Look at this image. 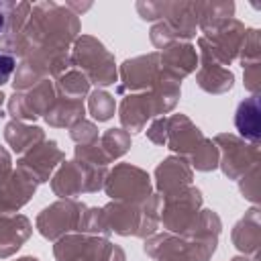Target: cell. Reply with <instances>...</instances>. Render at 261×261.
<instances>
[{"instance_id":"1","label":"cell","mask_w":261,"mask_h":261,"mask_svg":"<svg viewBox=\"0 0 261 261\" xmlns=\"http://www.w3.org/2000/svg\"><path fill=\"white\" fill-rule=\"evenodd\" d=\"M104 175L106 167H98L75 157V161L61 165V169L51 179V188L59 198H75L84 192H98L102 188Z\"/></svg>"},{"instance_id":"2","label":"cell","mask_w":261,"mask_h":261,"mask_svg":"<svg viewBox=\"0 0 261 261\" xmlns=\"http://www.w3.org/2000/svg\"><path fill=\"white\" fill-rule=\"evenodd\" d=\"M71 61L80 69H84V75H86V80L90 84L110 86V84L116 82L114 57L94 37H82V39H77Z\"/></svg>"},{"instance_id":"3","label":"cell","mask_w":261,"mask_h":261,"mask_svg":"<svg viewBox=\"0 0 261 261\" xmlns=\"http://www.w3.org/2000/svg\"><path fill=\"white\" fill-rule=\"evenodd\" d=\"M59 261H124L120 247L96 237H63L55 245Z\"/></svg>"},{"instance_id":"4","label":"cell","mask_w":261,"mask_h":261,"mask_svg":"<svg viewBox=\"0 0 261 261\" xmlns=\"http://www.w3.org/2000/svg\"><path fill=\"white\" fill-rule=\"evenodd\" d=\"M106 194L112 200L128 204H143L153 196L149 175L143 169L126 163L112 169V173L106 179Z\"/></svg>"},{"instance_id":"5","label":"cell","mask_w":261,"mask_h":261,"mask_svg":"<svg viewBox=\"0 0 261 261\" xmlns=\"http://www.w3.org/2000/svg\"><path fill=\"white\" fill-rule=\"evenodd\" d=\"M82 210H86V206L80 202H73V200L55 202L39 214L37 228L45 239L55 241L69 230H80V222L84 216Z\"/></svg>"},{"instance_id":"6","label":"cell","mask_w":261,"mask_h":261,"mask_svg":"<svg viewBox=\"0 0 261 261\" xmlns=\"http://www.w3.org/2000/svg\"><path fill=\"white\" fill-rule=\"evenodd\" d=\"M214 145L220 147L222 159L218 161L224 175L230 179L245 177L249 169H253L259 161V149L253 145H247L243 139H237L234 135H218L214 139Z\"/></svg>"},{"instance_id":"7","label":"cell","mask_w":261,"mask_h":261,"mask_svg":"<svg viewBox=\"0 0 261 261\" xmlns=\"http://www.w3.org/2000/svg\"><path fill=\"white\" fill-rule=\"evenodd\" d=\"M55 98L57 96L53 84L43 80L27 92H14V96L8 100V112L18 120H35L41 114H47Z\"/></svg>"},{"instance_id":"8","label":"cell","mask_w":261,"mask_h":261,"mask_svg":"<svg viewBox=\"0 0 261 261\" xmlns=\"http://www.w3.org/2000/svg\"><path fill=\"white\" fill-rule=\"evenodd\" d=\"M161 75V65H159V53H149L141 55L135 59H126L120 69L122 84L118 86V92L122 94L124 90H147L157 84Z\"/></svg>"},{"instance_id":"9","label":"cell","mask_w":261,"mask_h":261,"mask_svg":"<svg viewBox=\"0 0 261 261\" xmlns=\"http://www.w3.org/2000/svg\"><path fill=\"white\" fill-rule=\"evenodd\" d=\"M63 159V153L57 149L55 141H45L39 147H33L29 155H24L18 161V171H22L31 181L43 184L49 179V173L55 169V165Z\"/></svg>"},{"instance_id":"10","label":"cell","mask_w":261,"mask_h":261,"mask_svg":"<svg viewBox=\"0 0 261 261\" xmlns=\"http://www.w3.org/2000/svg\"><path fill=\"white\" fill-rule=\"evenodd\" d=\"M204 139L206 137L200 133V128L194 126L190 118H186L184 114H175L167 118L165 143L169 145L171 151H177L184 157H192L198 151V147L204 143Z\"/></svg>"},{"instance_id":"11","label":"cell","mask_w":261,"mask_h":261,"mask_svg":"<svg viewBox=\"0 0 261 261\" xmlns=\"http://www.w3.org/2000/svg\"><path fill=\"white\" fill-rule=\"evenodd\" d=\"M37 184L31 181L22 171L6 173L0 179V212H14L24 206L35 194Z\"/></svg>"},{"instance_id":"12","label":"cell","mask_w":261,"mask_h":261,"mask_svg":"<svg viewBox=\"0 0 261 261\" xmlns=\"http://www.w3.org/2000/svg\"><path fill=\"white\" fill-rule=\"evenodd\" d=\"M155 175H157V188L163 194V198L192 186V169L188 161L181 157H169L161 161Z\"/></svg>"},{"instance_id":"13","label":"cell","mask_w":261,"mask_h":261,"mask_svg":"<svg viewBox=\"0 0 261 261\" xmlns=\"http://www.w3.org/2000/svg\"><path fill=\"white\" fill-rule=\"evenodd\" d=\"M159 59H161V69L165 73H169L171 77L179 80L184 75H188L196 65H198V55H196V49L190 45V43H171L167 45L161 53H159Z\"/></svg>"},{"instance_id":"14","label":"cell","mask_w":261,"mask_h":261,"mask_svg":"<svg viewBox=\"0 0 261 261\" xmlns=\"http://www.w3.org/2000/svg\"><path fill=\"white\" fill-rule=\"evenodd\" d=\"M234 126L241 133L243 141L251 143L253 147L259 145L261 135V114H259V96L245 98L234 112Z\"/></svg>"},{"instance_id":"15","label":"cell","mask_w":261,"mask_h":261,"mask_svg":"<svg viewBox=\"0 0 261 261\" xmlns=\"http://www.w3.org/2000/svg\"><path fill=\"white\" fill-rule=\"evenodd\" d=\"M84 118V102L82 100H69V98H55L51 108L45 114V120L53 126H73Z\"/></svg>"},{"instance_id":"16","label":"cell","mask_w":261,"mask_h":261,"mask_svg":"<svg viewBox=\"0 0 261 261\" xmlns=\"http://www.w3.org/2000/svg\"><path fill=\"white\" fill-rule=\"evenodd\" d=\"M31 234V222L27 216H0V257H2V245H8V251L14 253L20 243L27 241Z\"/></svg>"},{"instance_id":"17","label":"cell","mask_w":261,"mask_h":261,"mask_svg":"<svg viewBox=\"0 0 261 261\" xmlns=\"http://www.w3.org/2000/svg\"><path fill=\"white\" fill-rule=\"evenodd\" d=\"M4 137L14 153H24L27 149L35 147V143L43 141V130L39 126H27L22 122H8L4 128Z\"/></svg>"},{"instance_id":"18","label":"cell","mask_w":261,"mask_h":261,"mask_svg":"<svg viewBox=\"0 0 261 261\" xmlns=\"http://www.w3.org/2000/svg\"><path fill=\"white\" fill-rule=\"evenodd\" d=\"M232 241L237 249L243 253H255L257 243H259V218H257V208H251L249 214L234 226L232 230Z\"/></svg>"},{"instance_id":"19","label":"cell","mask_w":261,"mask_h":261,"mask_svg":"<svg viewBox=\"0 0 261 261\" xmlns=\"http://www.w3.org/2000/svg\"><path fill=\"white\" fill-rule=\"evenodd\" d=\"M232 82H234V75L220 65L204 63L202 69L198 71V86L212 94H222V92L230 90Z\"/></svg>"},{"instance_id":"20","label":"cell","mask_w":261,"mask_h":261,"mask_svg":"<svg viewBox=\"0 0 261 261\" xmlns=\"http://www.w3.org/2000/svg\"><path fill=\"white\" fill-rule=\"evenodd\" d=\"M98 147L104 151V155L108 157V161H112V159H116V157H120V155H124L128 151L130 137L122 128H108L100 137V145Z\"/></svg>"},{"instance_id":"21","label":"cell","mask_w":261,"mask_h":261,"mask_svg":"<svg viewBox=\"0 0 261 261\" xmlns=\"http://www.w3.org/2000/svg\"><path fill=\"white\" fill-rule=\"evenodd\" d=\"M57 90L63 94L61 98L82 100V96L88 94V90H90V82L86 80V75L82 71H67L65 75L59 77Z\"/></svg>"},{"instance_id":"22","label":"cell","mask_w":261,"mask_h":261,"mask_svg":"<svg viewBox=\"0 0 261 261\" xmlns=\"http://www.w3.org/2000/svg\"><path fill=\"white\" fill-rule=\"evenodd\" d=\"M114 98L104 92V90H94L90 94V114L98 120V122H106L114 116Z\"/></svg>"},{"instance_id":"23","label":"cell","mask_w":261,"mask_h":261,"mask_svg":"<svg viewBox=\"0 0 261 261\" xmlns=\"http://www.w3.org/2000/svg\"><path fill=\"white\" fill-rule=\"evenodd\" d=\"M69 137L80 145V147H86V145H94L98 141V130L92 122H86V120H80L77 124H73L69 128Z\"/></svg>"},{"instance_id":"24","label":"cell","mask_w":261,"mask_h":261,"mask_svg":"<svg viewBox=\"0 0 261 261\" xmlns=\"http://www.w3.org/2000/svg\"><path fill=\"white\" fill-rule=\"evenodd\" d=\"M14 69H16V57L0 51V86H4L10 80Z\"/></svg>"},{"instance_id":"25","label":"cell","mask_w":261,"mask_h":261,"mask_svg":"<svg viewBox=\"0 0 261 261\" xmlns=\"http://www.w3.org/2000/svg\"><path fill=\"white\" fill-rule=\"evenodd\" d=\"M8 169H10V155L0 147V179L8 173Z\"/></svg>"},{"instance_id":"26","label":"cell","mask_w":261,"mask_h":261,"mask_svg":"<svg viewBox=\"0 0 261 261\" xmlns=\"http://www.w3.org/2000/svg\"><path fill=\"white\" fill-rule=\"evenodd\" d=\"M16 261H39L37 257H22V259H16Z\"/></svg>"},{"instance_id":"27","label":"cell","mask_w":261,"mask_h":261,"mask_svg":"<svg viewBox=\"0 0 261 261\" xmlns=\"http://www.w3.org/2000/svg\"><path fill=\"white\" fill-rule=\"evenodd\" d=\"M2 102H4V94L0 92V106H2Z\"/></svg>"},{"instance_id":"28","label":"cell","mask_w":261,"mask_h":261,"mask_svg":"<svg viewBox=\"0 0 261 261\" xmlns=\"http://www.w3.org/2000/svg\"><path fill=\"white\" fill-rule=\"evenodd\" d=\"M232 261H251V259H241V257H237V259H232Z\"/></svg>"}]
</instances>
